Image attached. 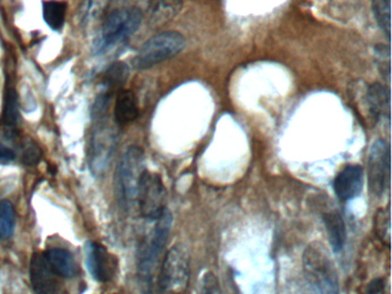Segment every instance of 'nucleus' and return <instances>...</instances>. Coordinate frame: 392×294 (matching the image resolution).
Listing matches in <instances>:
<instances>
[{"instance_id":"f257e3e1","label":"nucleus","mask_w":392,"mask_h":294,"mask_svg":"<svg viewBox=\"0 0 392 294\" xmlns=\"http://www.w3.org/2000/svg\"><path fill=\"white\" fill-rule=\"evenodd\" d=\"M156 222L152 231L143 239L137 249V280L142 294H153L156 269L168 242L173 215L167 209Z\"/></svg>"},{"instance_id":"f03ea898","label":"nucleus","mask_w":392,"mask_h":294,"mask_svg":"<svg viewBox=\"0 0 392 294\" xmlns=\"http://www.w3.org/2000/svg\"><path fill=\"white\" fill-rule=\"evenodd\" d=\"M143 13L139 8H118L108 15L92 43L94 56H104L116 46L127 42L142 25Z\"/></svg>"},{"instance_id":"7ed1b4c3","label":"nucleus","mask_w":392,"mask_h":294,"mask_svg":"<svg viewBox=\"0 0 392 294\" xmlns=\"http://www.w3.org/2000/svg\"><path fill=\"white\" fill-rule=\"evenodd\" d=\"M302 263L306 277L319 294H338V273L326 246L322 242H313L306 247Z\"/></svg>"},{"instance_id":"20e7f679","label":"nucleus","mask_w":392,"mask_h":294,"mask_svg":"<svg viewBox=\"0 0 392 294\" xmlns=\"http://www.w3.org/2000/svg\"><path fill=\"white\" fill-rule=\"evenodd\" d=\"M184 46L185 39L180 32H160L143 44L132 59V66L137 70H149L176 56L183 51Z\"/></svg>"},{"instance_id":"39448f33","label":"nucleus","mask_w":392,"mask_h":294,"mask_svg":"<svg viewBox=\"0 0 392 294\" xmlns=\"http://www.w3.org/2000/svg\"><path fill=\"white\" fill-rule=\"evenodd\" d=\"M144 167V152L137 146H130L122 156L116 168V187L123 207L129 211L136 204L137 190Z\"/></svg>"},{"instance_id":"423d86ee","label":"nucleus","mask_w":392,"mask_h":294,"mask_svg":"<svg viewBox=\"0 0 392 294\" xmlns=\"http://www.w3.org/2000/svg\"><path fill=\"white\" fill-rule=\"evenodd\" d=\"M190 277L189 254L183 245L176 244L166 253L161 263L159 288L165 294H182Z\"/></svg>"},{"instance_id":"0eeeda50","label":"nucleus","mask_w":392,"mask_h":294,"mask_svg":"<svg viewBox=\"0 0 392 294\" xmlns=\"http://www.w3.org/2000/svg\"><path fill=\"white\" fill-rule=\"evenodd\" d=\"M136 204L143 218L156 221L167 211V190L158 174L145 170L139 180Z\"/></svg>"},{"instance_id":"6e6552de","label":"nucleus","mask_w":392,"mask_h":294,"mask_svg":"<svg viewBox=\"0 0 392 294\" xmlns=\"http://www.w3.org/2000/svg\"><path fill=\"white\" fill-rule=\"evenodd\" d=\"M368 187L371 194L382 196L390 184V146L384 139L373 143L368 154Z\"/></svg>"},{"instance_id":"1a4fd4ad","label":"nucleus","mask_w":392,"mask_h":294,"mask_svg":"<svg viewBox=\"0 0 392 294\" xmlns=\"http://www.w3.org/2000/svg\"><path fill=\"white\" fill-rule=\"evenodd\" d=\"M85 264L91 276L99 283H108L118 271V260L105 246L96 242H85Z\"/></svg>"},{"instance_id":"9d476101","label":"nucleus","mask_w":392,"mask_h":294,"mask_svg":"<svg viewBox=\"0 0 392 294\" xmlns=\"http://www.w3.org/2000/svg\"><path fill=\"white\" fill-rule=\"evenodd\" d=\"M115 137L113 129L104 123L94 130L91 143L90 167L97 176L105 173L115 149Z\"/></svg>"},{"instance_id":"9b49d317","label":"nucleus","mask_w":392,"mask_h":294,"mask_svg":"<svg viewBox=\"0 0 392 294\" xmlns=\"http://www.w3.org/2000/svg\"><path fill=\"white\" fill-rule=\"evenodd\" d=\"M29 277L36 294H63L56 273L42 253H34L29 266Z\"/></svg>"},{"instance_id":"f8f14e48","label":"nucleus","mask_w":392,"mask_h":294,"mask_svg":"<svg viewBox=\"0 0 392 294\" xmlns=\"http://www.w3.org/2000/svg\"><path fill=\"white\" fill-rule=\"evenodd\" d=\"M364 187V169L359 165H347L337 174L333 180V191L340 200L357 198Z\"/></svg>"},{"instance_id":"ddd939ff","label":"nucleus","mask_w":392,"mask_h":294,"mask_svg":"<svg viewBox=\"0 0 392 294\" xmlns=\"http://www.w3.org/2000/svg\"><path fill=\"white\" fill-rule=\"evenodd\" d=\"M44 256H45L46 262L49 263L50 268L56 276L63 277L67 280L76 276L79 266L74 259L73 254L68 249L53 247V249H48Z\"/></svg>"},{"instance_id":"4468645a","label":"nucleus","mask_w":392,"mask_h":294,"mask_svg":"<svg viewBox=\"0 0 392 294\" xmlns=\"http://www.w3.org/2000/svg\"><path fill=\"white\" fill-rule=\"evenodd\" d=\"M368 108L373 116L378 120L390 121V105H391V94L390 89L384 84L374 83L368 87L366 94Z\"/></svg>"},{"instance_id":"2eb2a0df","label":"nucleus","mask_w":392,"mask_h":294,"mask_svg":"<svg viewBox=\"0 0 392 294\" xmlns=\"http://www.w3.org/2000/svg\"><path fill=\"white\" fill-rule=\"evenodd\" d=\"M322 220L331 249L340 253L347 242V228L342 215L337 211H328L322 215Z\"/></svg>"},{"instance_id":"dca6fc26","label":"nucleus","mask_w":392,"mask_h":294,"mask_svg":"<svg viewBox=\"0 0 392 294\" xmlns=\"http://www.w3.org/2000/svg\"><path fill=\"white\" fill-rule=\"evenodd\" d=\"M138 105L135 94L130 90L118 92L114 106L115 122L118 125H127L138 118Z\"/></svg>"},{"instance_id":"f3484780","label":"nucleus","mask_w":392,"mask_h":294,"mask_svg":"<svg viewBox=\"0 0 392 294\" xmlns=\"http://www.w3.org/2000/svg\"><path fill=\"white\" fill-rule=\"evenodd\" d=\"M182 8V0H152L149 6V18L156 23L169 21Z\"/></svg>"},{"instance_id":"a211bd4d","label":"nucleus","mask_w":392,"mask_h":294,"mask_svg":"<svg viewBox=\"0 0 392 294\" xmlns=\"http://www.w3.org/2000/svg\"><path fill=\"white\" fill-rule=\"evenodd\" d=\"M66 8L67 5L63 1L49 0L43 3V19L54 32L63 28L66 18Z\"/></svg>"},{"instance_id":"6ab92c4d","label":"nucleus","mask_w":392,"mask_h":294,"mask_svg":"<svg viewBox=\"0 0 392 294\" xmlns=\"http://www.w3.org/2000/svg\"><path fill=\"white\" fill-rule=\"evenodd\" d=\"M129 77V67L125 63H115L108 67L103 74L101 85L107 92L120 89Z\"/></svg>"},{"instance_id":"aec40b11","label":"nucleus","mask_w":392,"mask_h":294,"mask_svg":"<svg viewBox=\"0 0 392 294\" xmlns=\"http://www.w3.org/2000/svg\"><path fill=\"white\" fill-rule=\"evenodd\" d=\"M371 11L378 28L388 41L391 37V0H371Z\"/></svg>"},{"instance_id":"412c9836","label":"nucleus","mask_w":392,"mask_h":294,"mask_svg":"<svg viewBox=\"0 0 392 294\" xmlns=\"http://www.w3.org/2000/svg\"><path fill=\"white\" fill-rule=\"evenodd\" d=\"M15 228L14 206L10 200L0 201V240L10 238Z\"/></svg>"},{"instance_id":"4be33fe9","label":"nucleus","mask_w":392,"mask_h":294,"mask_svg":"<svg viewBox=\"0 0 392 294\" xmlns=\"http://www.w3.org/2000/svg\"><path fill=\"white\" fill-rule=\"evenodd\" d=\"M375 233L384 245L390 246L391 242V214L389 207L382 208L376 213L374 218Z\"/></svg>"},{"instance_id":"5701e85b","label":"nucleus","mask_w":392,"mask_h":294,"mask_svg":"<svg viewBox=\"0 0 392 294\" xmlns=\"http://www.w3.org/2000/svg\"><path fill=\"white\" fill-rule=\"evenodd\" d=\"M19 118H20V112H19L18 94L14 89H8L5 96L3 120L8 127H15L18 125Z\"/></svg>"},{"instance_id":"b1692460","label":"nucleus","mask_w":392,"mask_h":294,"mask_svg":"<svg viewBox=\"0 0 392 294\" xmlns=\"http://www.w3.org/2000/svg\"><path fill=\"white\" fill-rule=\"evenodd\" d=\"M108 0H83L82 5V21L84 23L94 21L101 17L105 8H107Z\"/></svg>"},{"instance_id":"393cba45","label":"nucleus","mask_w":392,"mask_h":294,"mask_svg":"<svg viewBox=\"0 0 392 294\" xmlns=\"http://www.w3.org/2000/svg\"><path fill=\"white\" fill-rule=\"evenodd\" d=\"M42 158V152L39 145L35 142H32V139H27L23 143V149H22V162L25 166H36L41 161Z\"/></svg>"},{"instance_id":"a878e982","label":"nucleus","mask_w":392,"mask_h":294,"mask_svg":"<svg viewBox=\"0 0 392 294\" xmlns=\"http://www.w3.org/2000/svg\"><path fill=\"white\" fill-rule=\"evenodd\" d=\"M375 54L378 59V66L380 68L383 78H385L386 83L390 82V48L389 45H378L375 49Z\"/></svg>"},{"instance_id":"bb28decb","label":"nucleus","mask_w":392,"mask_h":294,"mask_svg":"<svg viewBox=\"0 0 392 294\" xmlns=\"http://www.w3.org/2000/svg\"><path fill=\"white\" fill-rule=\"evenodd\" d=\"M15 158H17V154L13 149L0 142V165H8V163L13 162Z\"/></svg>"},{"instance_id":"cd10ccee","label":"nucleus","mask_w":392,"mask_h":294,"mask_svg":"<svg viewBox=\"0 0 392 294\" xmlns=\"http://www.w3.org/2000/svg\"><path fill=\"white\" fill-rule=\"evenodd\" d=\"M383 288H384V280L382 278H376L368 284L366 294H381Z\"/></svg>"}]
</instances>
